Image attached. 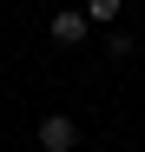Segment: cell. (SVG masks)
<instances>
[{"mask_svg":"<svg viewBox=\"0 0 145 152\" xmlns=\"http://www.w3.org/2000/svg\"><path fill=\"white\" fill-rule=\"evenodd\" d=\"M40 145H46V152H72V145H79V126H72L66 113H53V119H40Z\"/></svg>","mask_w":145,"mask_h":152,"instance_id":"obj_1","label":"cell"},{"mask_svg":"<svg viewBox=\"0 0 145 152\" xmlns=\"http://www.w3.org/2000/svg\"><path fill=\"white\" fill-rule=\"evenodd\" d=\"M86 27H92V20H86L79 7H59V13H53V40H59V46H79Z\"/></svg>","mask_w":145,"mask_h":152,"instance_id":"obj_2","label":"cell"},{"mask_svg":"<svg viewBox=\"0 0 145 152\" xmlns=\"http://www.w3.org/2000/svg\"><path fill=\"white\" fill-rule=\"evenodd\" d=\"M119 7L125 0H86V20H119Z\"/></svg>","mask_w":145,"mask_h":152,"instance_id":"obj_3","label":"cell"}]
</instances>
